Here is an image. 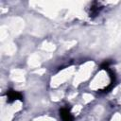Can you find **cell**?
<instances>
[{"label": "cell", "mask_w": 121, "mask_h": 121, "mask_svg": "<svg viewBox=\"0 0 121 121\" xmlns=\"http://www.w3.org/2000/svg\"><path fill=\"white\" fill-rule=\"evenodd\" d=\"M111 63H112L111 60H105V61L101 64L100 67H101V69H105V70H107L108 68H110V64H111Z\"/></svg>", "instance_id": "4"}, {"label": "cell", "mask_w": 121, "mask_h": 121, "mask_svg": "<svg viewBox=\"0 0 121 121\" xmlns=\"http://www.w3.org/2000/svg\"><path fill=\"white\" fill-rule=\"evenodd\" d=\"M60 116L62 121H74V117L67 108H61L60 110Z\"/></svg>", "instance_id": "2"}, {"label": "cell", "mask_w": 121, "mask_h": 121, "mask_svg": "<svg viewBox=\"0 0 121 121\" xmlns=\"http://www.w3.org/2000/svg\"><path fill=\"white\" fill-rule=\"evenodd\" d=\"M7 101L8 102H13L15 100H23V95L21 93L15 91V90H12V89H9V91H7Z\"/></svg>", "instance_id": "1"}, {"label": "cell", "mask_w": 121, "mask_h": 121, "mask_svg": "<svg viewBox=\"0 0 121 121\" xmlns=\"http://www.w3.org/2000/svg\"><path fill=\"white\" fill-rule=\"evenodd\" d=\"M101 9L102 8L99 6V3H97V2L93 3V5L90 8V16H95V15H97L99 13V11H100Z\"/></svg>", "instance_id": "3"}]
</instances>
